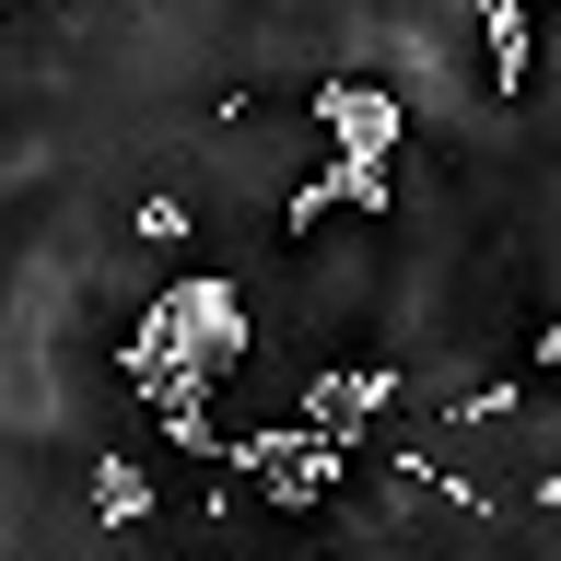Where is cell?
Returning a JSON list of instances; mask_svg holds the SVG:
<instances>
[{"mask_svg":"<svg viewBox=\"0 0 561 561\" xmlns=\"http://www.w3.org/2000/svg\"><path fill=\"white\" fill-rule=\"evenodd\" d=\"M526 410V375H503V386H468V398H456V421H515Z\"/></svg>","mask_w":561,"mask_h":561,"instance_id":"cell-7","label":"cell"},{"mask_svg":"<svg viewBox=\"0 0 561 561\" xmlns=\"http://www.w3.org/2000/svg\"><path fill=\"white\" fill-rule=\"evenodd\" d=\"M129 234H140V245H187V199H140Z\"/></svg>","mask_w":561,"mask_h":561,"instance_id":"cell-8","label":"cell"},{"mask_svg":"<svg viewBox=\"0 0 561 561\" xmlns=\"http://www.w3.org/2000/svg\"><path fill=\"white\" fill-rule=\"evenodd\" d=\"M316 140L328 152H375V164H398V140H410V105L386 94V82H316Z\"/></svg>","mask_w":561,"mask_h":561,"instance_id":"cell-3","label":"cell"},{"mask_svg":"<svg viewBox=\"0 0 561 561\" xmlns=\"http://www.w3.org/2000/svg\"><path fill=\"white\" fill-rule=\"evenodd\" d=\"M152 515H164V480L140 456H105L94 468V526H152Z\"/></svg>","mask_w":561,"mask_h":561,"instance_id":"cell-6","label":"cell"},{"mask_svg":"<svg viewBox=\"0 0 561 561\" xmlns=\"http://www.w3.org/2000/svg\"><path fill=\"white\" fill-rule=\"evenodd\" d=\"M340 468H351V445H328V433H305V421H280V433H234V480L257 491L270 515H316Z\"/></svg>","mask_w":561,"mask_h":561,"instance_id":"cell-2","label":"cell"},{"mask_svg":"<svg viewBox=\"0 0 561 561\" xmlns=\"http://www.w3.org/2000/svg\"><path fill=\"white\" fill-rule=\"evenodd\" d=\"M526 363H538V375H561V316L538 328V340H526Z\"/></svg>","mask_w":561,"mask_h":561,"instance_id":"cell-9","label":"cell"},{"mask_svg":"<svg viewBox=\"0 0 561 561\" xmlns=\"http://www.w3.org/2000/svg\"><path fill=\"white\" fill-rule=\"evenodd\" d=\"M480 47H491V94H526V70H538V12H526V0H480Z\"/></svg>","mask_w":561,"mask_h":561,"instance_id":"cell-5","label":"cell"},{"mask_svg":"<svg viewBox=\"0 0 561 561\" xmlns=\"http://www.w3.org/2000/svg\"><path fill=\"white\" fill-rule=\"evenodd\" d=\"M234 363H245V293H234V280L187 270V280H164V293L140 305L129 375H140V398H152V410H175V398H210Z\"/></svg>","mask_w":561,"mask_h":561,"instance_id":"cell-1","label":"cell"},{"mask_svg":"<svg viewBox=\"0 0 561 561\" xmlns=\"http://www.w3.org/2000/svg\"><path fill=\"white\" fill-rule=\"evenodd\" d=\"M386 398H398V375H386V363H328V375L293 398V421H305V433H328V445H363V433L386 421Z\"/></svg>","mask_w":561,"mask_h":561,"instance_id":"cell-4","label":"cell"}]
</instances>
